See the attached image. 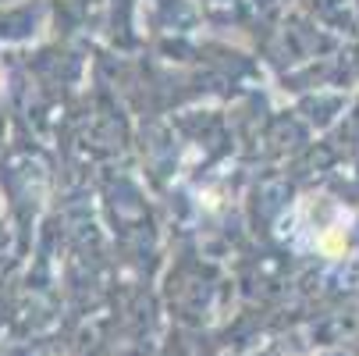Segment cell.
<instances>
[{
	"label": "cell",
	"mask_w": 359,
	"mask_h": 356,
	"mask_svg": "<svg viewBox=\"0 0 359 356\" xmlns=\"http://www.w3.org/2000/svg\"><path fill=\"white\" fill-rule=\"evenodd\" d=\"M317 246H320L324 257H345V253H348V235H345V228L331 225V228H324V232H320Z\"/></svg>",
	"instance_id": "obj_1"
},
{
	"label": "cell",
	"mask_w": 359,
	"mask_h": 356,
	"mask_svg": "<svg viewBox=\"0 0 359 356\" xmlns=\"http://www.w3.org/2000/svg\"><path fill=\"white\" fill-rule=\"evenodd\" d=\"M0 82H4V75H0Z\"/></svg>",
	"instance_id": "obj_2"
}]
</instances>
